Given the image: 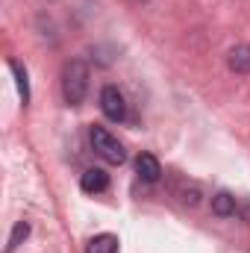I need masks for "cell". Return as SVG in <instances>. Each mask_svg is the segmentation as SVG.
Segmentation results:
<instances>
[{"instance_id":"cell-7","label":"cell","mask_w":250,"mask_h":253,"mask_svg":"<svg viewBox=\"0 0 250 253\" xmlns=\"http://www.w3.org/2000/svg\"><path fill=\"white\" fill-rule=\"evenodd\" d=\"M212 212H215L218 218H230V215H236V197H233L230 191H218V194L212 197Z\"/></svg>"},{"instance_id":"cell-2","label":"cell","mask_w":250,"mask_h":253,"mask_svg":"<svg viewBox=\"0 0 250 253\" xmlns=\"http://www.w3.org/2000/svg\"><path fill=\"white\" fill-rule=\"evenodd\" d=\"M88 138H91V147H94V153L103 159V162H109V165H124L126 153L124 147H121V141L109 132V129H103V126H91V132H88Z\"/></svg>"},{"instance_id":"cell-9","label":"cell","mask_w":250,"mask_h":253,"mask_svg":"<svg viewBox=\"0 0 250 253\" xmlns=\"http://www.w3.org/2000/svg\"><path fill=\"white\" fill-rule=\"evenodd\" d=\"M27 236H30V221H18V224H15V230H12V236H9V245H6V251H3V253L18 251V248L27 242Z\"/></svg>"},{"instance_id":"cell-6","label":"cell","mask_w":250,"mask_h":253,"mask_svg":"<svg viewBox=\"0 0 250 253\" xmlns=\"http://www.w3.org/2000/svg\"><path fill=\"white\" fill-rule=\"evenodd\" d=\"M227 65L236 74H250V47L248 44H236L230 50V56H227Z\"/></svg>"},{"instance_id":"cell-3","label":"cell","mask_w":250,"mask_h":253,"mask_svg":"<svg viewBox=\"0 0 250 253\" xmlns=\"http://www.w3.org/2000/svg\"><path fill=\"white\" fill-rule=\"evenodd\" d=\"M100 109L109 121H124L126 118V103L118 85H103L100 88Z\"/></svg>"},{"instance_id":"cell-10","label":"cell","mask_w":250,"mask_h":253,"mask_svg":"<svg viewBox=\"0 0 250 253\" xmlns=\"http://www.w3.org/2000/svg\"><path fill=\"white\" fill-rule=\"evenodd\" d=\"M15 68V74H18V88H21V97H24V103L30 100V83H27V71L21 68V65H12Z\"/></svg>"},{"instance_id":"cell-5","label":"cell","mask_w":250,"mask_h":253,"mask_svg":"<svg viewBox=\"0 0 250 253\" xmlns=\"http://www.w3.org/2000/svg\"><path fill=\"white\" fill-rule=\"evenodd\" d=\"M80 183H83V191H88V194H100V191L109 189V174H106L103 168H85Z\"/></svg>"},{"instance_id":"cell-8","label":"cell","mask_w":250,"mask_h":253,"mask_svg":"<svg viewBox=\"0 0 250 253\" xmlns=\"http://www.w3.org/2000/svg\"><path fill=\"white\" fill-rule=\"evenodd\" d=\"M88 253H118V239L112 233H100L88 242Z\"/></svg>"},{"instance_id":"cell-4","label":"cell","mask_w":250,"mask_h":253,"mask_svg":"<svg viewBox=\"0 0 250 253\" xmlns=\"http://www.w3.org/2000/svg\"><path fill=\"white\" fill-rule=\"evenodd\" d=\"M135 174L144 180V183H156L162 177V165L153 153H138L135 156Z\"/></svg>"},{"instance_id":"cell-1","label":"cell","mask_w":250,"mask_h":253,"mask_svg":"<svg viewBox=\"0 0 250 253\" xmlns=\"http://www.w3.org/2000/svg\"><path fill=\"white\" fill-rule=\"evenodd\" d=\"M62 94L65 103L71 106H80L88 94V65L83 59H71L62 68Z\"/></svg>"}]
</instances>
